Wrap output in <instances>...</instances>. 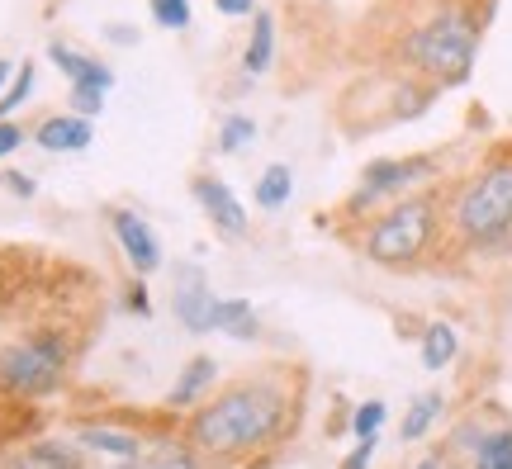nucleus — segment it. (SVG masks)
<instances>
[{
	"mask_svg": "<svg viewBox=\"0 0 512 469\" xmlns=\"http://www.w3.org/2000/svg\"><path fill=\"white\" fill-rule=\"evenodd\" d=\"M280 422H285V394L266 379H252L204 403L190 422V436L204 451H247V446H266L280 432Z\"/></svg>",
	"mask_w": 512,
	"mask_h": 469,
	"instance_id": "1",
	"label": "nucleus"
},
{
	"mask_svg": "<svg viewBox=\"0 0 512 469\" xmlns=\"http://www.w3.org/2000/svg\"><path fill=\"white\" fill-rule=\"evenodd\" d=\"M479 38H484V19L470 10V5H441L432 15L413 24L408 38H403V62L422 72L437 86H460L470 81L479 57Z\"/></svg>",
	"mask_w": 512,
	"mask_h": 469,
	"instance_id": "2",
	"label": "nucleus"
},
{
	"mask_svg": "<svg viewBox=\"0 0 512 469\" xmlns=\"http://www.w3.org/2000/svg\"><path fill=\"white\" fill-rule=\"evenodd\" d=\"M451 233L475 252H498L512 242V152H494L451 199Z\"/></svg>",
	"mask_w": 512,
	"mask_h": 469,
	"instance_id": "3",
	"label": "nucleus"
},
{
	"mask_svg": "<svg viewBox=\"0 0 512 469\" xmlns=\"http://www.w3.org/2000/svg\"><path fill=\"white\" fill-rule=\"evenodd\" d=\"M441 233V204L437 195H403L399 204H389L366 233V256L384 271H403V266H418L427 247Z\"/></svg>",
	"mask_w": 512,
	"mask_h": 469,
	"instance_id": "4",
	"label": "nucleus"
},
{
	"mask_svg": "<svg viewBox=\"0 0 512 469\" xmlns=\"http://www.w3.org/2000/svg\"><path fill=\"white\" fill-rule=\"evenodd\" d=\"M62 365H67V342L57 332H38L0 351V384L15 394H48L62 384Z\"/></svg>",
	"mask_w": 512,
	"mask_h": 469,
	"instance_id": "5",
	"label": "nucleus"
},
{
	"mask_svg": "<svg viewBox=\"0 0 512 469\" xmlns=\"http://www.w3.org/2000/svg\"><path fill=\"white\" fill-rule=\"evenodd\" d=\"M437 171V157H380L361 171V185L351 195V209H366V204H380L389 195H408L413 185H422Z\"/></svg>",
	"mask_w": 512,
	"mask_h": 469,
	"instance_id": "6",
	"label": "nucleus"
},
{
	"mask_svg": "<svg viewBox=\"0 0 512 469\" xmlns=\"http://www.w3.org/2000/svg\"><path fill=\"white\" fill-rule=\"evenodd\" d=\"M110 228H114V237H119V247H124L128 266L138 275H152L162 266V242H157V233L143 223V214H133V209H110Z\"/></svg>",
	"mask_w": 512,
	"mask_h": 469,
	"instance_id": "7",
	"label": "nucleus"
},
{
	"mask_svg": "<svg viewBox=\"0 0 512 469\" xmlns=\"http://www.w3.org/2000/svg\"><path fill=\"white\" fill-rule=\"evenodd\" d=\"M195 199H200L204 218L219 228L223 237H247V209L238 204V195L214 176H195Z\"/></svg>",
	"mask_w": 512,
	"mask_h": 469,
	"instance_id": "8",
	"label": "nucleus"
},
{
	"mask_svg": "<svg viewBox=\"0 0 512 469\" xmlns=\"http://www.w3.org/2000/svg\"><path fill=\"white\" fill-rule=\"evenodd\" d=\"M214 294H209V285H204V275L195 271V266H185L181 280H176V318H181L185 332H214Z\"/></svg>",
	"mask_w": 512,
	"mask_h": 469,
	"instance_id": "9",
	"label": "nucleus"
},
{
	"mask_svg": "<svg viewBox=\"0 0 512 469\" xmlns=\"http://www.w3.org/2000/svg\"><path fill=\"white\" fill-rule=\"evenodd\" d=\"M34 143L43 152H86L95 143V128L86 114H48L34 128Z\"/></svg>",
	"mask_w": 512,
	"mask_h": 469,
	"instance_id": "10",
	"label": "nucleus"
},
{
	"mask_svg": "<svg viewBox=\"0 0 512 469\" xmlns=\"http://www.w3.org/2000/svg\"><path fill=\"white\" fill-rule=\"evenodd\" d=\"M48 57H53L57 72L67 76V86H95V91H114V72H110V67H100L95 57L67 48L62 38H53V43H48Z\"/></svg>",
	"mask_w": 512,
	"mask_h": 469,
	"instance_id": "11",
	"label": "nucleus"
},
{
	"mask_svg": "<svg viewBox=\"0 0 512 469\" xmlns=\"http://www.w3.org/2000/svg\"><path fill=\"white\" fill-rule=\"evenodd\" d=\"M275 62V15L271 10H256L252 38H247V53H242V72L247 76H266Z\"/></svg>",
	"mask_w": 512,
	"mask_h": 469,
	"instance_id": "12",
	"label": "nucleus"
},
{
	"mask_svg": "<svg viewBox=\"0 0 512 469\" xmlns=\"http://www.w3.org/2000/svg\"><path fill=\"white\" fill-rule=\"evenodd\" d=\"M10 469H81V451L67 441H38L10 460Z\"/></svg>",
	"mask_w": 512,
	"mask_h": 469,
	"instance_id": "13",
	"label": "nucleus"
},
{
	"mask_svg": "<svg viewBox=\"0 0 512 469\" xmlns=\"http://www.w3.org/2000/svg\"><path fill=\"white\" fill-rule=\"evenodd\" d=\"M214 375H219V361H214V356H195V361L181 370L176 389L166 394V403H171V408H190V403H195V398L214 384Z\"/></svg>",
	"mask_w": 512,
	"mask_h": 469,
	"instance_id": "14",
	"label": "nucleus"
},
{
	"mask_svg": "<svg viewBox=\"0 0 512 469\" xmlns=\"http://www.w3.org/2000/svg\"><path fill=\"white\" fill-rule=\"evenodd\" d=\"M465 455H470V469H512V432L508 427H484V436Z\"/></svg>",
	"mask_w": 512,
	"mask_h": 469,
	"instance_id": "15",
	"label": "nucleus"
},
{
	"mask_svg": "<svg viewBox=\"0 0 512 469\" xmlns=\"http://www.w3.org/2000/svg\"><path fill=\"white\" fill-rule=\"evenodd\" d=\"M294 195V171L285 162H271L261 176H256V209H266V214H275V209H285Z\"/></svg>",
	"mask_w": 512,
	"mask_h": 469,
	"instance_id": "16",
	"label": "nucleus"
},
{
	"mask_svg": "<svg viewBox=\"0 0 512 469\" xmlns=\"http://www.w3.org/2000/svg\"><path fill=\"white\" fill-rule=\"evenodd\" d=\"M214 327L223 337H238V342H252L256 337V308L247 299H219L214 304Z\"/></svg>",
	"mask_w": 512,
	"mask_h": 469,
	"instance_id": "17",
	"label": "nucleus"
},
{
	"mask_svg": "<svg viewBox=\"0 0 512 469\" xmlns=\"http://www.w3.org/2000/svg\"><path fill=\"white\" fill-rule=\"evenodd\" d=\"M456 351H460V337L451 323H432L422 332V365L427 370H446V365L456 361Z\"/></svg>",
	"mask_w": 512,
	"mask_h": 469,
	"instance_id": "18",
	"label": "nucleus"
},
{
	"mask_svg": "<svg viewBox=\"0 0 512 469\" xmlns=\"http://www.w3.org/2000/svg\"><path fill=\"white\" fill-rule=\"evenodd\" d=\"M81 446H91V451H110V455H124V460H138V436L128 432H110V427H86L81 432Z\"/></svg>",
	"mask_w": 512,
	"mask_h": 469,
	"instance_id": "19",
	"label": "nucleus"
},
{
	"mask_svg": "<svg viewBox=\"0 0 512 469\" xmlns=\"http://www.w3.org/2000/svg\"><path fill=\"white\" fill-rule=\"evenodd\" d=\"M441 408H446V398H441L437 389H432V394H422L418 403L408 408V417H403V441H418V436L427 432L432 422H437V413H441Z\"/></svg>",
	"mask_w": 512,
	"mask_h": 469,
	"instance_id": "20",
	"label": "nucleus"
},
{
	"mask_svg": "<svg viewBox=\"0 0 512 469\" xmlns=\"http://www.w3.org/2000/svg\"><path fill=\"white\" fill-rule=\"evenodd\" d=\"M34 81H38L34 62H19L15 76H10V86H5V95H0V119H10V114H15L29 95H34Z\"/></svg>",
	"mask_w": 512,
	"mask_h": 469,
	"instance_id": "21",
	"label": "nucleus"
},
{
	"mask_svg": "<svg viewBox=\"0 0 512 469\" xmlns=\"http://www.w3.org/2000/svg\"><path fill=\"white\" fill-rule=\"evenodd\" d=\"M256 143V119L252 114H228L219 124V152H242Z\"/></svg>",
	"mask_w": 512,
	"mask_h": 469,
	"instance_id": "22",
	"label": "nucleus"
},
{
	"mask_svg": "<svg viewBox=\"0 0 512 469\" xmlns=\"http://www.w3.org/2000/svg\"><path fill=\"white\" fill-rule=\"evenodd\" d=\"M147 10H152V24H162L171 34L190 29V0H147Z\"/></svg>",
	"mask_w": 512,
	"mask_h": 469,
	"instance_id": "23",
	"label": "nucleus"
},
{
	"mask_svg": "<svg viewBox=\"0 0 512 469\" xmlns=\"http://www.w3.org/2000/svg\"><path fill=\"white\" fill-rule=\"evenodd\" d=\"M384 413H389V408H384L380 398H370V403H361V408H356V417H351V432L361 436V441H366V436H375L384 427Z\"/></svg>",
	"mask_w": 512,
	"mask_h": 469,
	"instance_id": "24",
	"label": "nucleus"
},
{
	"mask_svg": "<svg viewBox=\"0 0 512 469\" xmlns=\"http://www.w3.org/2000/svg\"><path fill=\"white\" fill-rule=\"evenodd\" d=\"M105 95H110V91H95V86H72V91H67V100H72V114L95 119V114L105 109Z\"/></svg>",
	"mask_w": 512,
	"mask_h": 469,
	"instance_id": "25",
	"label": "nucleus"
},
{
	"mask_svg": "<svg viewBox=\"0 0 512 469\" xmlns=\"http://www.w3.org/2000/svg\"><path fill=\"white\" fill-rule=\"evenodd\" d=\"M143 469H200V460L190 451H162V455H152V460H143Z\"/></svg>",
	"mask_w": 512,
	"mask_h": 469,
	"instance_id": "26",
	"label": "nucleus"
},
{
	"mask_svg": "<svg viewBox=\"0 0 512 469\" xmlns=\"http://www.w3.org/2000/svg\"><path fill=\"white\" fill-rule=\"evenodd\" d=\"M375 451H380V441H375V436H366V441H361V446H356V451H351L347 460H342V469H370Z\"/></svg>",
	"mask_w": 512,
	"mask_h": 469,
	"instance_id": "27",
	"label": "nucleus"
},
{
	"mask_svg": "<svg viewBox=\"0 0 512 469\" xmlns=\"http://www.w3.org/2000/svg\"><path fill=\"white\" fill-rule=\"evenodd\" d=\"M19 143H24V128L10 124V119H0V162H5V157H10Z\"/></svg>",
	"mask_w": 512,
	"mask_h": 469,
	"instance_id": "28",
	"label": "nucleus"
},
{
	"mask_svg": "<svg viewBox=\"0 0 512 469\" xmlns=\"http://www.w3.org/2000/svg\"><path fill=\"white\" fill-rule=\"evenodd\" d=\"M214 10L228 19H247V15H256V0H214Z\"/></svg>",
	"mask_w": 512,
	"mask_h": 469,
	"instance_id": "29",
	"label": "nucleus"
},
{
	"mask_svg": "<svg viewBox=\"0 0 512 469\" xmlns=\"http://www.w3.org/2000/svg\"><path fill=\"white\" fill-rule=\"evenodd\" d=\"M5 185H10L19 199H34V176H19L15 171V176H5Z\"/></svg>",
	"mask_w": 512,
	"mask_h": 469,
	"instance_id": "30",
	"label": "nucleus"
},
{
	"mask_svg": "<svg viewBox=\"0 0 512 469\" xmlns=\"http://www.w3.org/2000/svg\"><path fill=\"white\" fill-rule=\"evenodd\" d=\"M128 308H133V313H143V318L152 313V304H147V285H133V289H128Z\"/></svg>",
	"mask_w": 512,
	"mask_h": 469,
	"instance_id": "31",
	"label": "nucleus"
},
{
	"mask_svg": "<svg viewBox=\"0 0 512 469\" xmlns=\"http://www.w3.org/2000/svg\"><path fill=\"white\" fill-rule=\"evenodd\" d=\"M10 76H15V62H5V57H0V95H5V86H10Z\"/></svg>",
	"mask_w": 512,
	"mask_h": 469,
	"instance_id": "32",
	"label": "nucleus"
},
{
	"mask_svg": "<svg viewBox=\"0 0 512 469\" xmlns=\"http://www.w3.org/2000/svg\"><path fill=\"white\" fill-rule=\"evenodd\" d=\"M110 38H114V43H124V48H128V43H133V29H124V24H114V29H110Z\"/></svg>",
	"mask_w": 512,
	"mask_h": 469,
	"instance_id": "33",
	"label": "nucleus"
},
{
	"mask_svg": "<svg viewBox=\"0 0 512 469\" xmlns=\"http://www.w3.org/2000/svg\"><path fill=\"white\" fill-rule=\"evenodd\" d=\"M418 469H446V460H441V455H432V460H422Z\"/></svg>",
	"mask_w": 512,
	"mask_h": 469,
	"instance_id": "34",
	"label": "nucleus"
},
{
	"mask_svg": "<svg viewBox=\"0 0 512 469\" xmlns=\"http://www.w3.org/2000/svg\"><path fill=\"white\" fill-rule=\"evenodd\" d=\"M114 469H128V465H114Z\"/></svg>",
	"mask_w": 512,
	"mask_h": 469,
	"instance_id": "35",
	"label": "nucleus"
}]
</instances>
